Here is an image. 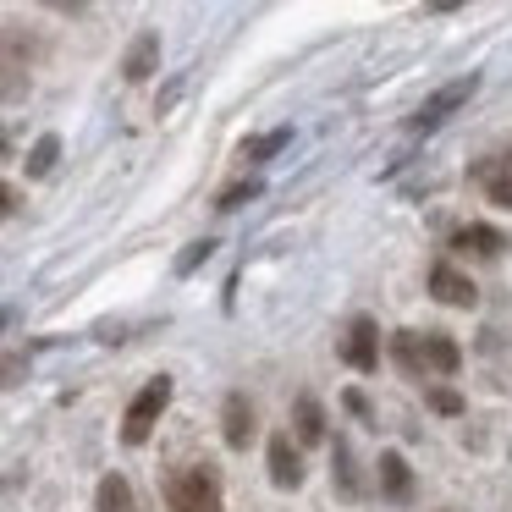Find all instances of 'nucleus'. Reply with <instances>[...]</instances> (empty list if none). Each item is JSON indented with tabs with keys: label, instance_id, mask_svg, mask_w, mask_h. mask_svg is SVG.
Returning a JSON list of instances; mask_svg holds the SVG:
<instances>
[{
	"label": "nucleus",
	"instance_id": "a211bd4d",
	"mask_svg": "<svg viewBox=\"0 0 512 512\" xmlns=\"http://www.w3.org/2000/svg\"><path fill=\"white\" fill-rule=\"evenodd\" d=\"M287 138H292V133H287V127H276V133H265V138H254V144H248V149H243V155H248V160H270V155H276V149H287Z\"/></svg>",
	"mask_w": 512,
	"mask_h": 512
},
{
	"label": "nucleus",
	"instance_id": "4be33fe9",
	"mask_svg": "<svg viewBox=\"0 0 512 512\" xmlns=\"http://www.w3.org/2000/svg\"><path fill=\"white\" fill-rule=\"evenodd\" d=\"M342 402H347V413H358V419H364V424H369V402H364V397H358V391H347V397H342Z\"/></svg>",
	"mask_w": 512,
	"mask_h": 512
},
{
	"label": "nucleus",
	"instance_id": "9d476101",
	"mask_svg": "<svg viewBox=\"0 0 512 512\" xmlns=\"http://www.w3.org/2000/svg\"><path fill=\"white\" fill-rule=\"evenodd\" d=\"M424 369H430V375H457V369H463V347L446 331H424Z\"/></svg>",
	"mask_w": 512,
	"mask_h": 512
},
{
	"label": "nucleus",
	"instance_id": "4468645a",
	"mask_svg": "<svg viewBox=\"0 0 512 512\" xmlns=\"http://www.w3.org/2000/svg\"><path fill=\"white\" fill-rule=\"evenodd\" d=\"M94 507L100 512H138V496H133V485H127L122 474H105L100 490H94Z\"/></svg>",
	"mask_w": 512,
	"mask_h": 512
},
{
	"label": "nucleus",
	"instance_id": "b1692460",
	"mask_svg": "<svg viewBox=\"0 0 512 512\" xmlns=\"http://www.w3.org/2000/svg\"><path fill=\"white\" fill-rule=\"evenodd\" d=\"M50 6H56V12H78L83 0H50Z\"/></svg>",
	"mask_w": 512,
	"mask_h": 512
},
{
	"label": "nucleus",
	"instance_id": "f3484780",
	"mask_svg": "<svg viewBox=\"0 0 512 512\" xmlns=\"http://www.w3.org/2000/svg\"><path fill=\"white\" fill-rule=\"evenodd\" d=\"M336 485H342V496H358V479H353V452H347V441L336 435Z\"/></svg>",
	"mask_w": 512,
	"mask_h": 512
},
{
	"label": "nucleus",
	"instance_id": "f257e3e1",
	"mask_svg": "<svg viewBox=\"0 0 512 512\" xmlns=\"http://www.w3.org/2000/svg\"><path fill=\"white\" fill-rule=\"evenodd\" d=\"M166 512H226L221 479L210 468H177L166 479Z\"/></svg>",
	"mask_w": 512,
	"mask_h": 512
},
{
	"label": "nucleus",
	"instance_id": "6e6552de",
	"mask_svg": "<svg viewBox=\"0 0 512 512\" xmlns=\"http://www.w3.org/2000/svg\"><path fill=\"white\" fill-rule=\"evenodd\" d=\"M270 485L276 490L303 485V457H298V446H292V435H270Z\"/></svg>",
	"mask_w": 512,
	"mask_h": 512
},
{
	"label": "nucleus",
	"instance_id": "f8f14e48",
	"mask_svg": "<svg viewBox=\"0 0 512 512\" xmlns=\"http://www.w3.org/2000/svg\"><path fill=\"white\" fill-rule=\"evenodd\" d=\"M391 353H397V369L408 380H430V369H424V336L419 331H397V336H391Z\"/></svg>",
	"mask_w": 512,
	"mask_h": 512
},
{
	"label": "nucleus",
	"instance_id": "dca6fc26",
	"mask_svg": "<svg viewBox=\"0 0 512 512\" xmlns=\"http://www.w3.org/2000/svg\"><path fill=\"white\" fill-rule=\"evenodd\" d=\"M56 155H61V138H56V133H45L34 149H28V177H45V171L56 166Z\"/></svg>",
	"mask_w": 512,
	"mask_h": 512
},
{
	"label": "nucleus",
	"instance_id": "ddd939ff",
	"mask_svg": "<svg viewBox=\"0 0 512 512\" xmlns=\"http://www.w3.org/2000/svg\"><path fill=\"white\" fill-rule=\"evenodd\" d=\"M155 67H160V34H138L133 50H127V61H122V72H127L133 83H144Z\"/></svg>",
	"mask_w": 512,
	"mask_h": 512
},
{
	"label": "nucleus",
	"instance_id": "5701e85b",
	"mask_svg": "<svg viewBox=\"0 0 512 512\" xmlns=\"http://www.w3.org/2000/svg\"><path fill=\"white\" fill-rule=\"evenodd\" d=\"M430 12H457V6H468V0H424Z\"/></svg>",
	"mask_w": 512,
	"mask_h": 512
},
{
	"label": "nucleus",
	"instance_id": "f03ea898",
	"mask_svg": "<svg viewBox=\"0 0 512 512\" xmlns=\"http://www.w3.org/2000/svg\"><path fill=\"white\" fill-rule=\"evenodd\" d=\"M171 408V380L166 375H155V380H144V391H138L133 402H127V413H122V441L127 446H144L149 435H155V424H160V413Z\"/></svg>",
	"mask_w": 512,
	"mask_h": 512
},
{
	"label": "nucleus",
	"instance_id": "412c9836",
	"mask_svg": "<svg viewBox=\"0 0 512 512\" xmlns=\"http://www.w3.org/2000/svg\"><path fill=\"white\" fill-rule=\"evenodd\" d=\"M430 408L446 413V419H457V413H463V397H457L452 386H430Z\"/></svg>",
	"mask_w": 512,
	"mask_h": 512
},
{
	"label": "nucleus",
	"instance_id": "423d86ee",
	"mask_svg": "<svg viewBox=\"0 0 512 512\" xmlns=\"http://www.w3.org/2000/svg\"><path fill=\"white\" fill-rule=\"evenodd\" d=\"M430 292L446 303V309H474V303H479V287H474V281H468L457 265H446V259L430 270Z\"/></svg>",
	"mask_w": 512,
	"mask_h": 512
},
{
	"label": "nucleus",
	"instance_id": "9b49d317",
	"mask_svg": "<svg viewBox=\"0 0 512 512\" xmlns=\"http://www.w3.org/2000/svg\"><path fill=\"white\" fill-rule=\"evenodd\" d=\"M380 490H386L391 501H408L413 496V468L402 452H380Z\"/></svg>",
	"mask_w": 512,
	"mask_h": 512
},
{
	"label": "nucleus",
	"instance_id": "2eb2a0df",
	"mask_svg": "<svg viewBox=\"0 0 512 512\" xmlns=\"http://www.w3.org/2000/svg\"><path fill=\"white\" fill-rule=\"evenodd\" d=\"M292 424H298V441H325V408L314 397H298L292 402Z\"/></svg>",
	"mask_w": 512,
	"mask_h": 512
},
{
	"label": "nucleus",
	"instance_id": "20e7f679",
	"mask_svg": "<svg viewBox=\"0 0 512 512\" xmlns=\"http://www.w3.org/2000/svg\"><path fill=\"white\" fill-rule=\"evenodd\" d=\"M342 358L358 369V375H375V369H380V325L369 320V314H353V320H347Z\"/></svg>",
	"mask_w": 512,
	"mask_h": 512
},
{
	"label": "nucleus",
	"instance_id": "1a4fd4ad",
	"mask_svg": "<svg viewBox=\"0 0 512 512\" xmlns=\"http://www.w3.org/2000/svg\"><path fill=\"white\" fill-rule=\"evenodd\" d=\"M452 248H457V254H468V259H501V248H507V237H501L496 226L474 221V226H463V232L452 237Z\"/></svg>",
	"mask_w": 512,
	"mask_h": 512
},
{
	"label": "nucleus",
	"instance_id": "7ed1b4c3",
	"mask_svg": "<svg viewBox=\"0 0 512 512\" xmlns=\"http://www.w3.org/2000/svg\"><path fill=\"white\" fill-rule=\"evenodd\" d=\"M479 89V78H474V72H468V78H457V83H446V89H435L430 94V100H424L419 105V111H413V122H408V133H435V127H441L446 122V116H452L457 111V105H463L468 100V94H474Z\"/></svg>",
	"mask_w": 512,
	"mask_h": 512
},
{
	"label": "nucleus",
	"instance_id": "0eeeda50",
	"mask_svg": "<svg viewBox=\"0 0 512 512\" xmlns=\"http://www.w3.org/2000/svg\"><path fill=\"white\" fill-rule=\"evenodd\" d=\"M474 182L485 188V199L496 210H512V155H490L474 166Z\"/></svg>",
	"mask_w": 512,
	"mask_h": 512
},
{
	"label": "nucleus",
	"instance_id": "6ab92c4d",
	"mask_svg": "<svg viewBox=\"0 0 512 512\" xmlns=\"http://www.w3.org/2000/svg\"><path fill=\"white\" fill-rule=\"evenodd\" d=\"M210 254H215V237H199V243H188V254L177 259V276H193V270H199Z\"/></svg>",
	"mask_w": 512,
	"mask_h": 512
},
{
	"label": "nucleus",
	"instance_id": "aec40b11",
	"mask_svg": "<svg viewBox=\"0 0 512 512\" xmlns=\"http://www.w3.org/2000/svg\"><path fill=\"white\" fill-rule=\"evenodd\" d=\"M248 199H259V177H248V182H232V188L221 193V204H215V210H237V204H248Z\"/></svg>",
	"mask_w": 512,
	"mask_h": 512
},
{
	"label": "nucleus",
	"instance_id": "39448f33",
	"mask_svg": "<svg viewBox=\"0 0 512 512\" xmlns=\"http://www.w3.org/2000/svg\"><path fill=\"white\" fill-rule=\"evenodd\" d=\"M254 430H259L254 402H248L243 391H232V397H226V408H221V435H226V446H232V452H248Z\"/></svg>",
	"mask_w": 512,
	"mask_h": 512
}]
</instances>
